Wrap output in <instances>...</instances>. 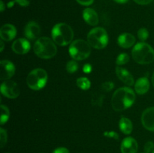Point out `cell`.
<instances>
[{
  "instance_id": "cell-1",
  "label": "cell",
  "mask_w": 154,
  "mask_h": 153,
  "mask_svg": "<svg viewBox=\"0 0 154 153\" xmlns=\"http://www.w3.org/2000/svg\"><path fill=\"white\" fill-rule=\"evenodd\" d=\"M135 100V94L129 87H122L114 92L111 98V105L114 110L122 111L130 107Z\"/></svg>"
},
{
  "instance_id": "cell-2",
  "label": "cell",
  "mask_w": 154,
  "mask_h": 153,
  "mask_svg": "<svg viewBox=\"0 0 154 153\" xmlns=\"http://www.w3.org/2000/svg\"><path fill=\"white\" fill-rule=\"evenodd\" d=\"M53 40L60 46H66L72 43L74 32L70 26L64 22L57 23L53 27L51 32Z\"/></svg>"
},
{
  "instance_id": "cell-3",
  "label": "cell",
  "mask_w": 154,
  "mask_h": 153,
  "mask_svg": "<svg viewBox=\"0 0 154 153\" xmlns=\"http://www.w3.org/2000/svg\"><path fill=\"white\" fill-rule=\"evenodd\" d=\"M34 52L37 56L44 59L51 58L57 54L55 42L51 38L42 37L38 39L34 44Z\"/></svg>"
},
{
  "instance_id": "cell-4",
  "label": "cell",
  "mask_w": 154,
  "mask_h": 153,
  "mask_svg": "<svg viewBox=\"0 0 154 153\" xmlns=\"http://www.w3.org/2000/svg\"><path fill=\"white\" fill-rule=\"evenodd\" d=\"M132 58L138 64H147L154 61V50L148 44L141 42L135 45L132 50Z\"/></svg>"
},
{
  "instance_id": "cell-5",
  "label": "cell",
  "mask_w": 154,
  "mask_h": 153,
  "mask_svg": "<svg viewBox=\"0 0 154 153\" xmlns=\"http://www.w3.org/2000/svg\"><path fill=\"white\" fill-rule=\"evenodd\" d=\"M88 41L78 39L72 42L69 46V52L71 57L75 60H84L87 58L91 52V47Z\"/></svg>"
},
{
  "instance_id": "cell-6",
  "label": "cell",
  "mask_w": 154,
  "mask_h": 153,
  "mask_svg": "<svg viewBox=\"0 0 154 153\" xmlns=\"http://www.w3.org/2000/svg\"><path fill=\"white\" fill-rule=\"evenodd\" d=\"M87 41L91 46L96 49H103L108 43V33L105 28L96 27L90 30L87 35Z\"/></svg>"
},
{
  "instance_id": "cell-7",
  "label": "cell",
  "mask_w": 154,
  "mask_h": 153,
  "mask_svg": "<svg viewBox=\"0 0 154 153\" xmlns=\"http://www.w3.org/2000/svg\"><path fill=\"white\" fill-rule=\"evenodd\" d=\"M48 81V74L42 68H35L28 74L26 82L32 90H40L45 86Z\"/></svg>"
},
{
  "instance_id": "cell-8",
  "label": "cell",
  "mask_w": 154,
  "mask_h": 153,
  "mask_svg": "<svg viewBox=\"0 0 154 153\" xmlns=\"http://www.w3.org/2000/svg\"><path fill=\"white\" fill-rule=\"evenodd\" d=\"M1 92L8 98H16L19 96L20 89L14 81L6 80L2 83Z\"/></svg>"
},
{
  "instance_id": "cell-9",
  "label": "cell",
  "mask_w": 154,
  "mask_h": 153,
  "mask_svg": "<svg viewBox=\"0 0 154 153\" xmlns=\"http://www.w3.org/2000/svg\"><path fill=\"white\" fill-rule=\"evenodd\" d=\"M141 122L147 130L154 131V106L147 108L143 112Z\"/></svg>"
},
{
  "instance_id": "cell-10",
  "label": "cell",
  "mask_w": 154,
  "mask_h": 153,
  "mask_svg": "<svg viewBox=\"0 0 154 153\" xmlns=\"http://www.w3.org/2000/svg\"><path fill=\"white\" fill-rule=\"evenodd\" d=\"M1 71H0V79L9 80L15 73V66L11 62L8 60H2L0 62Z\"/></svg>"
},
{
  "instance_id": "cell-11",
  "label": "cell",
  "mask_w": 154,
  "mask_h": 153,
  "mask_svg": "<svg viewBox=\"0 0 154 153\" xmlns=\"http://www.w3.org/2000/svg\"><path fill=\"white\" fill-rule=\"evenodd\" d=\"M12 50L17 54H26L29 51L30 43L25 38H18L12 44Z\"/></svg>"
},
{
  "instance_id": "cell-12",
  "label": "cell",
  "mask_w": 154,
  "mask_h": 153,
  "mask_svg": "<svg viewBox=\"0 0 154 153\" xmlns=\"http://www.w3.org/2000/svg\"><path fill=\"white\" fill-rule=\"evenodd\" d=\"M138 148V142L131 136L124 138L120 146L122 153H137Z\"/></svg>"
},
{
  "instance_id": "cell-13",
  "label": "cell",
  "mask_w": 154,
  "mask_h": 153,
  "mask_svg": "<svg viewBox=\"0 0 154 153\" xmlns=\"http://www.w3.org/2000/svg\"><path fill=\"white\" fill-rule=\"evenodd\" d=\"M24 33H25V36L28 39L35 40L40 35L41 28L37 22L31 21L26 26Z\"/></svg>"
},
{
  "instance_id": "cell-14",
  "label": "cell",
  "mask_w": 154,
  "mask_h": 153,
  "mask_svg": "<svg viewBox=\"0 0 154 153\" xmlns=\"http://www.w3.org/2000/svg\"><path fill=\"white\" fill-rule=\"evenodd\" d=\"M16 34V28L11 24H5L0 28V37L2 40L10 41L14 38Z\"/></svg>"
},
{
  "instance_id": "cell-15",
  "label": "cell",
  "mask_w": 154,
  "mask_h": 153,
  "mask_svg": "<svg viewBox=\"0 0 154 153\" xmlns=\"http://www.w3.org/2000/svg\"><path fill=\"white\" fill-rule=\"evenodd\" d=\"M116 74L119 79L128 86H132L134 84V78L132 75L123 68H116Z\"/></svg>"
},
{
  "instance_id": "cell-16",
  "label": "cell",
  "mask_w": 154,
  "mask_h": 153,
  "mask_svg": "<svg viewBox=\"0 0 154 153\" xmlns=\"http://www.w3.org/2000/svg\"><path fill=\"white\" fill-rule=\"evenodd\" d=\"M83 18L90 26H96L99 22V16L96 10L89 8L84 9L83 11Z\"/></svg>"
},
{
  "instance_id": "cell-17",
  "label": "cell",
  "mask_w": 154,
  "mask_h": 153,
  "mask_svg": "<svg viewBox=\"0 0 154 153\" xmlns=\"http://www.w3.org/2000/svg\"><path fill=\"white\" fill-rule=\"evenodd\" d=\"M135 38L130 33H123L117 39V44L123 48H129L134 45Z\"/></svg>"
},
{
  "instance_id": "cell-18",
  "label": "cell",
  "mask_w": 154,
  "mask_h": 153,
  "mask_svg": "<svg viewBox=\"0 0 154 153\" xmlns=\"http://www.w3.org/2000/svg\"><path fill=\"white\" fill-rule=\"evenodd\" d=\"M149 88H150V82L147 77H145V76L139 78L135 84V92L138 94H145L148 92Z\"/></svg>"
},
{
  "instance_id": "cell-19",
  "label": "cell",
  "mask_w": 154,
  "mask_h": 153,
  "mask_svg": "<svg viewBox=\"0 0 154 153\" xmlns=\"http://www.w3.org/2000/svg\"><path fill=\"white\" fill-rule=\"evenodd\" d=\"M119 127L120 130L125 134H130L133 129L132 122L129 118L126 117H122L119 122Z\"/></svg>"
},
{
  "instance_id": "cell-20",
  "label": "cell",
  "mask_w": 154,
  "mask_h": 153,
  "mask_svg": "<svg viewBox=\"0 0 154 153\" xmlns=\"http://www.w3.org/2000/svg\"><path fill=\"white\" fill-rule=\"evenodd\" d=\"M10 116V112L8 108L5 105H1V118H0V123L1 124H4L7 122Z\"/></svg>"
},
{
  "instance_id": "cell-21",
  "label": "cell",
  "mask_w": 154,
  "mask_h": 153,
  "mask_svg": "<svg viewBox=\"0 0 154 153\" xmlns=\"http://www.w3.org/2000/svg\"><path fill=\"white\" fill-rule=\"evenodd\" d=\"M77 85L82 90H87L90 88L91 83L87 77H80L77 80Z\"/></svg>"
},
{
  "instance_id": "cell-22",
  "label": "cell",
  "mask_w": 154,
  "mask_h": 153,
  "mask_svg": "<svg viewBox=\"0 0 154 153\" xmlns=\"http://www.w3.org/2000/svg\"><path fill=\"white\" fill-rule=\"evenodd\" d=\"M78 68V64L75 60H71L66 64V70L69 73L73 74L77 71Z\"/></svg>"
},
{
  "instance_id": "cell-23",
  "label": "cell",
  "mask_w": 154,
  "mask_h": 153,
  "mask_svg": "<svg viewBox=\"0 0 154 153\" xmlns=\"http://www.w3.org/2000/svg\"><path fill=\"white\" fill-rule=\"evenodd\" d=\"M129 61V56L126 53H121L117 56V60H116V64L117 65H122Z\"/></svg>"
},
{
  "instance_id": "cell-24",
  "label": "cell",
  "mask_w": 154,
  "mask_h": 153,
  "mask_svg": "<svg viewBox=\"0 0 154 153\" xmlns=\"http://www.w3.org/2000/svg\"><path fill=\"white\" fill-rule=\"evenodd\" d=\"M149 36V32L146 28H141L138 31V37L141 41H144L147 39Z\"/></svg>"
},
{
  "instance_id": "cell-25",
  "label": "cell",
  "mask_w": 154,
  "mask_h": 153,
  "mask_svg": "<svg viewBox=\"0 0 154 153\" xmlns=\"http://www.w3.org/2000/svg\"><path fill=\"white\" fill-rule=\"evenodd\" d=\"M7 142V132L2 128H0V146L3 148Z\"/></svg>"
},
{
  "instance_id": "cell-26",
  "label": "cell",
  "mask_w": 154,
  "mask_h": 153,
  "mask_svg": "<svg viewBox=\"0 0 154 153\" xmlns=\"http://www.w3.org/2000/svg\"><path fill=\"white\" fill-rule=\"evenodd\" d=\"M144 153H150L154 151V143L152 141H148L145 143L144 147Z\"/></svg>"
},
{
  "instance_id": "cell-27",
  "label": "cell",
  "mask_w": 154,
  "mask_h": 153,
  "mask_svg": "<svg viewBox=\"0 0 154 153\" xmlns=\"http://www.w3.org/2000/svg\"><path fill=\"white\" fill-rule=\"evenodd\" d=\"M114 85L112 82L111 81H108V82H105L103 84H102V88H103L105 91L109 92L111 90L113 89Z\"/></svg>"
},
{
  "instance_id": "cell-28",
  "label": "cell",
  "mask_w": 154,
  "mask_h": 153,
  "mask_svg": "<svg viewBox=\"0 0 154 153\" xmlns=\"http://www.w3.org/2000/svg\"><path fill=\"white\" fill-rule=\"evenodd\" d=\"M104 135H105L106 137H108V138H112V139H115V140L119 139L118 134L115 131H105V133H104Z\"/></svg>"
},
{
  "instance_id": "cell-29",
  "label": "cell",
  "mask_w": 154,
  "mask_h": 153,
  "mask_svg": "<svg viewBox=\"0 0 154 153\" xmlns=\"http://www.w3.org/2000/svg\"><path fill=\"white\" fill-rule=\"evenodd\" d=\"M79 4H82V5H85V6H88L90 5L93 3L94 0H76Z\"/></svg>"
},
{
  "instance_id": "cell-30",
  "label": "cell",
  "mask_w": 154,
  "mask_h": 153,
  "mask_svg": "<svg viewBox=\"0 0 154 153\" xmlns=\"http://www.w3.org/2000/svg\"><path fill=\"white\" fill-rule=\"evenodd\" d=\"M53 153H70L69 152V149L65 147H59V148H56Z\"/></svg>"
},
{
  "instance_id": "cell-31",
  "label": "cell",
  "mask_w": 154,
  "mask_h": 153,
  "mask_svg": "<svg viewBox=\"0 0 154 153\" xmlns=\"http://www.w3.org/2000/svg\"><path fill=\"white\" fill-rule=\"evenodd\" d=\"M14 2L22 7H27L29 4V0H14Z\"/></svg>"
},
{
  "instance_id": "cell-32",
  "label": "cell",
  "mask_w": 154,
  "mask_h": 153,
  "mask_svg": "<svg viewBox=\"0 0 154 153\" xmlns=\"http://www.w3.org/2000/svg\"><path fill=\"white\" fill-rule=\"evenodd\" d=\"M134 2L138 4L146 5V4H150V3H151L152 2H153V0H134Z\"/></svg>"
},
{
  "instance_id": "cell-33",
  "label": "cell",
  "mask_w": 154,
  "mask_h": 153,
  "mask_svg": "<svg viewBox=\"0 0 154 153\" xmlns=\"http://www.w3.org/2000/svg\"><path fill=\"white\" fill-rule=\"evenodd\" d=\"M83 71L86 74H89L92 71V66L90 64H84L83 67Z\"/></svg>"
},
{
  "instance_id": "cell-34",
  "label": "cell",
  "mask_w": 154,
  "mask_h": 153,
  "mask_svg": "<svg viewBox=\"0 0 154 153\" xmlns=\"http://www.w3.org/2000/svg\"><path fill=\"white\" fill-rule=\"evenodd\" d=\"M115 2H117V3H120V4H123V3L127 2L129 0H114Z\"/></svg>"
},
{
  "instance_id": "cell-35",
  "label": "cell",
  "mask_w": 154,
  "mask_h": 153,
  "mask_svg": "<svg viewBox=\"0 0 154 153\" xmlns=\"http://www.w3.org/2000/svg\"><path fill=\"white\" fill-rule=\"evenodd\" d=\"M0 4H1V11L2 12L5 9V4H4V3H3L2 1L0 2Z\"/></svg>"
},
{
  "instance_id": "cell-36",
  "label": "cell",
  "mask_w": 154,
  "mask_h": 153,
  "mask_svg": "<svg viewBox=\"0 0 154 153\" xmlns=\"http://www.w3.org/2000/svg\"><path fill=\"white\" fill-rule=\"evenodd\" d=\"M0 44H1V49H0V51L2 52L3 49H4V44H3V40H1V41H0Z\"/></svg>"
},
{
  "instance_id": "cell-37",
  "label": "cell",
  "mask_w": 154,
  "mask_h": 153,
  "mask_svg": "<svg viewBox=\"0 0 154 153\" xmlns=\"http://www.w3.org/2000/svg\"><path fill=\"white\" fill-rule=\"evenodd\" d=\"M152 83H153V86L154 87V72L153 74V76H152Z\"/></svg>"
},
{
  "instance_id": "cell-38",
  "label": "cell",
  "mask_w": 154,
  "mask_h": 153,
  "mask_svg": "<svg viewBox=\"0 0 154 153\" xmlns=\"http://www.w3.org/2000/svg\"><path fill=\"white\" fill-rule=\"evenodd\" d=\"M152 153H154V151H153V152H152Z\"/></svg>"
}]
</instances>
